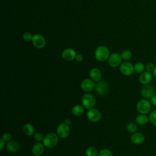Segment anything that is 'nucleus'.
Masks as SVG:
<instances>
[{"instance_id":"f257e3e1","label":"nucleus","mask_w":156,"mask_h":156,"mask_svg":"<svg viewBox=\"0 0 156 156\" xmlns=\"http://www.w3.org/2000/svg\"><path fill=\"white\" fill-rule=\"evenodd\" d=\"M43 144L48 148H52L55 147L58 141V136L57 133L50 132L47 133L43 138Z\"/></svg>"},{"instance_id":"f03ea898","label":"nucleus","mask_w":156,"mask_h":156,"mask_svg":"<svg viewBox=\"0 0 156 156\" xmlns=\"http://www.w3.org/2000/svg\"><path fill=\"white\" fill-rule=\"evenodd\" d=\"M96 60L99 62H105L110 57V51L105 46H99L95 51L94 53Z\"/></svg>"},{"instance_id":"7ed1b4c3","label":"nucleus","mask_w":156,"mask_h":156,"mask_svg":"<svg viewBox=\"0 0 156 156\" xmlns=\"http://www.w3.org/2000/svg\"><path fill=\"white\" fill-rule=\"evenodd\" d=\"M136 107L140 113L147 114L151 110V103L146 99H143L137 102Z\"/></svg>"},{"instance_id":"20e7f679","label":"nucleus","mask_w":156,"mask_h":156,"mask_svg":"<svg viewBox=\"0 0 156 156\" xmlns=\"http://www.w3.org/2000/svg\"><path fill=\"white\" fill-rule=\"evenodd\" d=\"M81 102L84 108L90 109L94 106L96 104V99L94 96L91 94L86 93L82 96Z\"/></svg>"},{"instance_id":"39448f33","label":"nucleus","mask_w":156,"mask_h":156,"mask_svg":"<svg viewBox=\"0 0 156 156\" xmlns=\"http://www.w3.org/2000/svg\"><path fill=\"white\" fill-rule=\"evenodd\" d=\"M95 91L99 95H105L109 90V85L105 80H100L95 85Z\"/></svg>"},{"instance_id":"423d86ee","label":"nucleus","mask_w":156,"mask_h":156,"mask_svg":"<svg viewBox=\"0 0 156 156\" xmlns=\"http://www.w3.org/2000/svg\"><path fill=\"white\" fill-rule=\"evenodd\" d=\"M141 94L145 99H151L155 94V88L152 85H144L141 89Z\"/></svg>"},{"instance_id":"0eeeda50","label":"nucleus","mask_w":156,"mask_h":156,"mask_svg":"<svg viewBox=\"0 0 156 156\" xmlns=\"http://www.w3.org/2000/svg\"><path fill=\"white\" fill-rule=\"evenodd\" d=\"M119 71L124 76H130L135 71L134 65L129 62L122 63L119 66Z\"/></svg>"},{"instance_id":"6e6552de","label":"nucleus","mask_w":156,"mask_h":156,"mask_svg":"<svg viewBox=\"0 0 156 156\" xmlns=\"http://www.w3.org/2000/svg\"><path fill=\"white\" fill-rule=\"evenodd\" d=\"M70 132V129L69 125L66 124L65 122L60 124L57 127V135L62 138H66Z\"/></svg>"},{"instance_id":"1a4fd4ad","label":"nucleus","mask_w":156,"mask_h":156,"mask_svg":"<svg viewBox=\"0 0 156 156\" xmlns=\"http://www.w3.org/2000/svg\"><path fill=\"white\" fill-rule=\"evenodd\" d=\"M121 55L118 53H113L108 59L109 65L112 68H116L121 64L122 61Z\"/></svg>"},{"instance_id":"9d476101","label":"nucleus","mask_w":156,"mask_h":156,"mask_svg":"<svg viewBox=\"0 0 156 156\" xmlns=\"http://www.w3.org/2000/svg\"><path fill=\"white\" fill-rule=\"evenodd\" d=\"M87 116L90 121L98 122L101 118V114L99 110L94 108H91L87 112Z\"/></svg>"},{"instance_id":"9b49d317","label":"nucleus","mask_w":156,"mask_h":156,"mask_svg":"<svg viewBox=\"0 0 156 156\" xmlns=\"http://www.w3.org/2000/svg\"><path fill=\"white\" fill-rule=\"evenodd\" d=\"M32 42L33 45L38 49H41L44 48L46 44V40L44 37L40 34L34 35L32 37Z\"/></svg>"},{"instance_id":"f8f14e48","label":"nucleus","mask_w":156,"mask_h":156,"mask_svg":"<svg viewBox=\"0 0 156 156\" xmlns=\"http://www.w3.org/2000/svg\"><path fill=\"white\" fill-rule=\"evenodd\" d=\"M80 87L85 91H90L95 87L94 81L91 79H85L81 82Z\"/></svg>"},{"instance_id":"ddd939ff","label":"nucleus","mask_w":156,"mask_h":156,"mask_svg":"<svg viewBox=\"0 0 156 156\" xmlns=\"http://www.w3.org/2000/svg\"><path fill=\"white\" fill-rule=\"evenodd\" d=\"M76 51L71 48H66L62 53V58L66 61H72L76 56Z\"/></svg>"},{"instance_id":"4468645a","label":"nucleus","mask_w":156,"mask_h":156,"mask_svg":"<svg viewBox=\"0 0 156 156\" xmlns=\"http://www.w3.org/2000/svg\"><path fill=\"white\" fill-rule=\"evenodd\" d=\"M153 74L151 73V72L149 71H144L142 73H141L140 77H139V81L143 85H147L149 84L152 79Z\"/></svg>"},{"instance_id":"2eb2a0df","label":"nucleus","mask_w":156,"mask_h":156,"mask_svg":"<svg viewBox=\"0 0 156 156\" xmlns=\"http://www.w3.org/2000/svg\"><path fill=\"white\" fill-rule=\"evenodd\" d=\"M20 145L18 142L14 140H10L6 144L7 150L12 153L18 152L20 150Z\"/></svg>"},{"instance_id":"dca6fc26","label":"nucleus","mask_w":156,"mask_h":156,"mask_svg":"<svg viewBox=\"0 0 156 156\" xmlns=\"http://www.w3.org/2000/svg\"><path fill=\"white\" fill-rule=\"evenodd\" d=\"M145 140L144 135L140 132H135L130 136L131 141L135 144H141Z\"/></svg>"},{"instance_id":"f3484780","label":"nucleus","mask_w":156,"mask_h":156,"mask_svg":"<svg viewBox=\"0 0 156 156\" xmlns=\"http://www.w3.org/2000/svg\"><path fill=\"white\" fill-rule=\"evenodd\" d=\"M89 76L90 79H91L94 82H99L101 80L102 78V73L101 71L96 68L91 69L89 73Z\"/></svg>"},{"instance_id":"a211bd4d","label":"nucleus","mask_w":156,"mask_h":156,"mask_svg":"<svg viewBox=\"0 0 156 156\" xmlns=\"http://www.w3.org/2000/svg\"><path fill=\"white\" fill-rule=\"evenodd\" d=\"M44 145L40 143L34 144L32 147V152L35 156H40L44 152Z\"/></svg>"},{"instance_id":"6ab92c4d","label":"nucleus","mask_w":156,"mask_h":156,"mask_svg":"<svg viewBox=\"0 0 156 156\" xmlns=\"http://www.w3.org/2000/svg\"><path fill=\"white\" fill-rule=\"evenodd\" d=\"M23 130L24 134L29 136H32L34 134V127L30 123H27L24 124L23 128Z\"/></svg>"},{"instance_id":"aec40b11","label":"nucleus","mask_w":156,"mask_h":156,"mask_svg":"<svg viewBox=\"0 0 156 156\" xmlns=\"http://www.w3.org/2000/svg\"><path fill=\"white\" fill-rule=\"evenodd\" d=\"M136 122L140 125H145L149 120V117L146 114H141L137 115L135 118Z\"/></svg>"},{"instance_id":"412c9836","label":"nucleus","mask_w":156,"mask_h":156,"mask_svg":"<svg viewBox=\"0 0 156 156\" xmlns=\"http://www.w3.org/2000/svg\"><path fill=\"white\" fill-rule=\"evenodd\" d=\"M71 112L74 116H80L84 112V107L80 105H76L72 108Z\"/></svg>"},{"instance_id":"4be33fe9","label":"nucleus","mask_w":156,"mask_h":156,"mask_svg":"<svg viewBox=\"0 0 156 156\" xmlns=\"http://www.w3.org/2000/svg\"><path fill=\"white\" fill-rule=\"evenodd\" d=\"M85 154L87 156H98V151L96 147L93 146H90L87 148Z\"/></svg>"},{"instance_id":"5701e85b","label":"nucleus","mask_w":156,"mask_h":156,"mask_svg":"<svg viewBox=\"0 0 156 156\" xmlns=\"http://www.w3.org/2000/svg\"><path fill=\"white\" fill-rule=\"evenodd\" d=\"M145 69H146L145 65L141 62L136 63L134 65L135 71L137 73H142L143 72H144Z\"/></svg>"},{"instance_id":"b1692460","label":"nucleus","mask_w":156,"mask_h":156,"mask_svg":"<svg viewBox=\"0 0 156 156\" xmlns=\"http://www.w3.org/2000/svg\"><path fill=\"white\" fill-rule=\"evenodd\" d=\"M98 156H113V153L110 149L105 148L101 149L98 152Z\"/></svg>"},{"instance_id":"393cba45","label":"nucleus","mask_w":156,"mask_h":156,"mask_svg":"<svg viewBox=\"0 0 156 156\" xmlns=\"http://www.w3.org/2000/svg\"><path fill=\"white\" fill-rule=\"evenodd\" d=\"M121 55L122 58L124 60H128L130 59L132 57V55L131 51L129 50H127V49L123 51Z\"/></svg>"},{"instance_id":"a878e982","label":"nucleus","mask_w":156,"mask_h":156,"mask_svg":"<svg viewBox=\"0 0 156 156\" xmlns=\"http://www.w3.org/2000/svg\"><path fill=\"white\" fill-rule=\"evenodd\" d=\"M137 126L133 122H129L127 125V130L131 133H133L136 131Z\"/></svg>"},{"instance_id":"bb28decb","label":"nucleus","mask_w":156,"mask_h":156,"mask_svg":"<svg viewBox=\"0 0 156 156\" xmlns=\"http://www.w3.org/2000/svg\"><path fill=\"white\" fill-rule=\"evenodd\" d=\"M149 121L151 122V123L156 126V109L154 110L149 115Z\"/></svg>"},{"instance_id":"cd10ccee","label":"nucleus","mask_w":156,"mask_h":156,"mask_svg":"<svg viewBox=\"0 0 156 156\" xmlns=\"http://www.w3.org/2000/svg\"><path fill=\"white\" fill-rule=\"evenodd\" d=\"M34 138L35 141H37L38 142H40V141H41L43 140L44 136H43V133H41L40 132H37V133H34Z\"/></svg>"},{"instance_id":"c85d7f7f","label":"nucleus","mask_w":156,"mask_h":156,"mask_svg":"<svg viewBox=\"0 0 156 156\" xmlns=\"http://www.w3.org/2000/svg\"><path fill=\"white\" fill-rule=\"evenodd\" d=\"M5 142H9L11 140L12 138V135L9 132H5L2 134V137H1Z\"/></svg>"},{"instance_id":"c756f323","label":"nucleus","mask_w":156,"mask_h":156,"mask_svg":"<svg viewBox=\"0 0 156 156\" xmlns=\"http://www.w3.org/2000/svg\"><path fill=\"white\" fill-rule=\"evenodd\" d=\"M146 69L147 71H149V72H153V71L154 70L155 66L154 65V63H151V62H149V63H147L146 65Z\"/></svg>"},{"instance_id":"7c9ffc66","label":"nucleus","mask_w":156,"mask_h":156,"mask_svg":"<svg viewBox=\"0 0 156 156\" xmlns=\"http://www.w3.org/2000/svg\"><path fill=\"white\" fill-rule=\"evenodd\" d=\"M32 37L33 36L32 35V34L29 32H25L23 35V38L25 40V41H30V40H32Z\"/></svg>"},{"instance_id":"2f4dec72","label":"nucleus","mask_w":156,"mask_h":156,"mask_svg":"<svg viewBox=\"0 0 156 156\" xmlns=\"http://www.w3.org/2000/svg\"><path fill=\"white\" fill-rule=\"evenodd\" d=\"M75 59L76 60V61H77V62H82V61L83 60V57L82 55H81V54H77V55H76V56Z\"/></svg>"},{"instance_id":"473e14b6","label":"nucleus","mask_w":156,"mask_h":156,"mask_svg":"<svg viewBox=\"0 0 156 156\" xmlns=\"http://www.w3.org/2000/svg\"><path fill=\"white\" fill-rule=\"evenodd\" d=\"M151 104L153 105L154 106L156 107V94L154 95L151 98Z\"/></svg>"},{"instance_id":"72a5a7b5","label":"nucleus","mask_w":156,"mask_h":156,"mask_svg":"<svg viewBox=\"0 0 156 156\" xmlns=\"http://www.w3.org/2000/svg\"><path fill=\"white\" fill-rule=\"evenodd\" d=\"M5 141L1 138H0V149L2 150L4 147L5 146Z\"/></svg>"},{"instance_id":"f704fd0d","label":"nucleus","mask_w":156,"mask_h":156,"mask_svg":"<svg viewBox=\"0 0 156 156\" xmlns=\"http://www.w3.org/2000/svg\"><path fill=\"white\" fill-rule=\"evenodd\" d=\"M65 123H66V124H68V125H69V124H71V121L70 119H65Z\"/></svg>"},{"instance_id":"c9c22d12","label":"nucleus","mask_w":156,"mask_h":156,"mask_svg":"<svg viewBox=\"0 0 156 156\" xmlns=\"http://www.w3.org/2000/svg\"><path fill=\"white\" fill-rule=\"evenodd\" d=\"M153 76H154V77H155V78H156V66H155V69H154V70L153 71Z\"/></svg>"},{"instance_id":"e433bc0d","label":"nucleus","mask_w":156,"mask_h":156,"mask_svg":"<svg viewBox=\"0 0 156 156\" xmlns=\"http://www.w3.org/2000/svg\"><path fill=\"white\" fill-rule=\"evenodd\" d=\"M155 60H156V56H155Z\"/></svg>"},{"instance_id":"4c0bfd02","label":"nucleus","mask_w":156,"mask_h":156,"mask_svg":"<svg viewBox=\"0 0 156 156\" xmlns=\"http://www.w3.org/2000/svg\"><path fill=\"white\" fill-rule=\"evenodd\" d=\"M149 156H151V155H149Z\"/></svg>"}]
</instances>
